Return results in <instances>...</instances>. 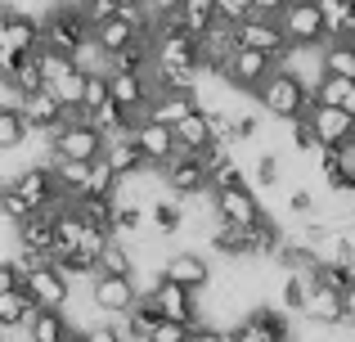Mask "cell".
Returning a JSON list of instances; mask_svg holds the SVG:
<instances>
[{
    "label": "cell",
    "mask_w": 355,
    "mask_h": 342,
    "mask_svg": "<svg viewBox=\"0 0 355 342\" xmlns=\"http://www.w3.org/2000/svg\"><path fill=\"white\" fill-rule=\"evenodd\" d=\"M252 99H257L261 113L275 117V122H297V117H306V108H311V86H306V77H297L293 68L279 63V68L257 86Z\"/></svg>",
    "instance_id": "6da1fadb"
},
{
    "label": "cell",
    "mask_w": 355,
    "mask_h": 342,
    "mask_svg": "<svg viewBox=\"0 0 355 342\" xmlns=\"http://www.w3.org/2000/svg\"><path fill=\"white\" fill-rule=\"evenodd\" d=\"M90 45V23L77 14V9L50 5V14L41 18V50L63 54V59H77L81 50Z\"/></svg>",
    "instance_id": "7a4b0ae2"
},
{
    "label": "cell",
    "mask_w": 355,
    "mask_h": 342,
    "mask_svg": "<svg viewBox=\"0 0 355 342\" xmlns=\"http://www.w3.org/2000/svg\"><path fill=\"white\" fill-rule=\"evenodd\" d=\"M45 158H68V162H95L104 158V135L81 117V122H63L59 131L45 135Z\"/></svg>",
    "instance_id": "3957f363"
},
{
    "label": "cell",
    "mask_w": 355,
    "mask_h": 342,
    "mask_svg": "<svg viewBox=\"0 0 355 342\" xmlns=\"http://www.w3.org/2000/svg\"><path fill=\"white\" fill-rule=\"evenodd\" d=\"M275 68H279V63L270 59V54H257V50H243V45H234V54H230V59L216 68V77L225 81L230 90H239V95H257V86Z\"/></svg>",
    "instance_id": "277c9868"
},
{
    "label": "cell",
    "mask_w": 355,
    "mask_h": 342,
    "mask_svg": "<svg viewBox=\"0 0 355 342\" xmlns=\"http://www.w3.org/2000/svg\"><path fill=\"white\" fill-rule=\"evenodd\" d=\"M279 27H284L293 50H324V45H329V32H324V18H320V9H315V0H293V5L279 14Z\"/></svg>",
    "instance_id": "5b68a950"
},
{
    "label": "cell",
    "mask_w": 355,
    "mask_h": 342,
    "mask_svg": "<svg viewBox=\"0 0 355 342\" xmlns=\"http://www.w3.org/2000/svg\"><path fill=\"white\" fill-rule=\"evenodd\" d=\"M157 176H162V189L171 194V198L189 203V198H211L207 189V167H202L193 153H175L166 167H157Z\"/></svg>",
    "instance_id": "8992f818"
},
{
    "label": "cell",
    "mask_w": 355,
    "mask_h": 342,
    "mask_svg": "<svg viewBox=\"0 0 355 342\" xmlns=\"http://www.w3.org/2000/svg\"><path fill=\"white\" fill-rule=\"evenodd\" d=\"M5 189H9V194H18V198H23L32 212H45L50 203H59V198H63L59 185H54V171L45 167V162H27V167H18V171L5 180Z\"/></svg>",
    "instance_id": "52a82bcc"
},
{
    "label": "cell",
    "mask_w": 355,
    "mask_h": 342,
    "mask_svg": "<svg viewBox=\"0 0 355 342\" xmlns=\"http://www.w3.org/2000/svg\"><path fill=\"white\" fill-rule=\"evenodd\" d=\"M234 41L243 45V50L270 54L275 63H284L288 54H293V45H288V36H284V27H279V18H261V14H252L248 23L234 27Z\"/></svg>",
    "instance_id": "ba28073f"
},
{
    "label": "cell",
    "mask_w": 355,
    "mask_h": 342,
    "mask_svg": "<svg viewBox=\"0 0 355 342\" xmlns=\"http://www.w3.org/2000/svg\"><path fill=\"white\" fill-rule=\"evenodd\" d=\"M86 293H90V307L99 311V320L113 316V325L139 302L135 280H117V275H95V280L86 284Z\"/></svg>",
    "instance_id": "9c48e42d"
},
{
    "label": "cell",
    "mask_w": 355,
    "mask_h": 342,
    "mask_svg": "<svg viewBox=\"0 0 355 342\" xmlns=\"http://www.w3.org/2000/svg\"><path fill=\"white\" fill-rule=\"evenodd\" d=\"M130 144H135L139 149V158L148 162V167H166V162L175 158V135H171V126H162V122H153V117H135V122H130Z\"/></svg>",
    "instance_id": "30bf717a"
},
{
    "label": "cell",
    "mask_w": 355,
    "mask_h": 342,
    "mask_svg": "<svg viewBox=\"0 0 355 342\" xmlns=\"http://www.w3.org/2000/svg\"><path fill=\"white\" fill-rule=\"evenodd\" d=\"M162 275H166L171 284H180V289H189V293H207L216 266H211L207 257L198 253V248H180V253H171V257L162 262Z\"/></svg>",
    "instance_id": "8fae6325"
},
{
    "label": "cell",
    "mask_w": 355,
    "mask_h": 342,
    "mask_svg": "<svg viewBox=\"0 0 355 342\" xmlns=\"http://www.w3.org/2000/svg\"><path fill=\"white\" fill-rule=\"evenodd\" d=\"M153 298V307H157V316L162 320H175V325H202V307H198V293H189V289H180V284H171L162 275L157 280V289L148 293Z\"/></svg>",
    "instance_id": "7c38bea8"
},
{
    "label": "cell",
    "mask_w": 355,
    "mask_h": 342,
    "mask_svg": "<svg viewBox=\"0 0 355 342\" xmlns=\"http://www.w3.org/2000/svg\"><path fill=\"white\" fill-rule=\"evenodd\" d=\"M108 99L126 117H144L148 104H153V81L139 77V72H108Z\"/></svg>",
    "instance_id": "4fadbf2b"
},
{
    "label": "cell",
    "mask_w": 355,
    "mask_h": 342,
    "mask_svg": "<svg viewBox=\"0 0 355 342\" xmlns=\"http://www.w3.org/2000/svg\"><path fill=\"white\" fill-rule=\"evenodd\" d=\"M14 239H18V253L36 257V262H50L54 257V216L50 212H32V216L14 221Z\"/></svg>",
    "instance_id": "5bb4252c"
},
{
    "label": "cell",
    "mask_w": 355,
    "mask_h": 342,
    "mask_svg": "<svg viewBox=\"0 0 355 342\" xmlns=\"http://www.w3.org/2000/svg\"><path fill=\"white\" fill-rule=\"evenodd\" d=\"M211 207H216V221H225V225H257L261 216H266V207H261L257 189L252 185H243V189H230V194H211Z\"/></svg>",
    "instance_id": "9a60e30c"
},
{
    "label": "cell",
    "mask_w": 355,
    "mask_h": 342,
    "mask_svg": "<svg viewBox=\"0 0 355 342\" xmlns=\"http://www.w3.org/2000/svg\"><path fill=\"white\" fill-rule=\"evenodd\" d=\"M18 104V113H23V122H27V131H41V135H50V131H59L63 126V104L50 95V90H32V95H23V99H14Z\"/></svg>",
    "instance_id": "2e32d148"
},
{
    "label": "cell",
    "mask_w": 355,
    "mask_h": 342,
    "mask_svg": "<svg viewBox=\"0 0 355 342\" xmlns=\"http://www.w3.org/2000/svg\"><path fill=\"white\" fill-rule=\"evenodd\" d=\"M302 320L315 325V329H338L342 325V293L306 280V311H302Z\"/></svg>",
    "instance_id": "e0dca14e"
},
{
    "label": "cell",
    "mask_w": 355,
    "mask_h": 342,
    "mask_svg": "<svg viewBox=\"0 0 355 342\" xmlns=\"http://www.w3.org/2000/svg\"><path fill=\"white\" fill-rule=\"evenodd\" d=\"M306 126L315 131L320 144H351V117L342 108H329V104H315L306 108Z\"/></svg>",
    "instance_id": "ac0fdd59"
},
{
    "label": "cell",
    "mask_w": 355,
    "mask_h": 342,
    "mask_svg": "<svg viewBox=\"0 0 355 342\" xmlns=\"http://www.w3.org/2000/svg\"><path fill=\"white\" fill-rule=\"evenodd\" d=\"M0 45H9V50H18V54H36L41 50V18L27 14V9H9Z\"/></svg>",
    "instance_id": "d6986e66"
},
{
    "label": "cell",
    "mask_w": 355,
    "mask_h": 342,
    "mask_svg": "<svg viewBox=\"0 0 355 342\" xmlns=\"http://www.w3.org/2000/svg\"><path fill=\"white\" fill-rule=\"evenodd\" d=\"M189 113H198V95H193V90H157L144 117H153V122H162V126H175Z\"/></svg>",
    "instance_id": "ffe728a7"
},
{
    "label": "cell",
    "mask_w": 355,
    "mask_h": 342,
    "mask_svg": "<svg viewBox=\"0 0 355 342\" xmlns=\"http://www.w3.org/2000/svg\"><path fill=\"white\" fill-rule=\"evenodd\" d=\"M104 162L108 171L117 176V180H130V176H139L148 167L144 158H139V149L130 144V135H117V140H104Z\"/></svg>",
    "instance_id": "44dd1931"
},
{
    "label": "cell",
    "mask_w": 355,
    "mask_h": 342,
    "mask_svg": "<svg viewBox=\"0 0 355 342\" xmlns=\"http://www.w3.org/2000/svg\"><path fill=\"white\" fill-rule=\"evenodd\" d=\"M157 320H162V316H157L153 298H148V293H139V302L126 311V316H121L117 329H121V338H126V342H148V334L157 329Z\"/></svg>",
    "instance_id": "7402d4cb"
},
{
    "label": "cell",
    "mask_w": 355,
    "mask_h": 342,
    "mask_svg": "<svg viewBox=\"0 0 355 342\" xmlns=\"http://www.w3.org/2000/svg\"><path fill=\"white\" fill-rule=\"evenodd\" d=\"M72 334H77V325L63 311H36L27 320V342H68Z\"/></svg>",
    "instance_id": "603a6c76"
},
{
    "label": "cell",
    "mask_w": 355,
    "mask_h": 342,
    "mask_svg": "<svg viewBox=\"0 0 355 342\" xmlns=\"http://www.w3.org/2000/svg\"><path fill=\"white\" fill-rule=\"evenodd\" d=\"M72 212L81 216V225L99 230V234L113 239V212H117V198H95V194H81L72 198Z\"/></svg>",
    "instance_id": "cb8c5ba5"
},
{
    "label": "cell",
    "mask_w": 355,
    "mask_h": 342,
    "mask_svg": "<svg viewBox=\"0 0 355 342\" xmlns=\"http://www.w3.org/2000/svg\"><path fill=\"white\" fill-rule=\"evenodd\" d=\"M311 99L315 104H329V108H342L347 117H355V81H347V77H320L311 86Z\"/></svg>",
    "instance_id": "d4e9b609"
},
{
    "label": "cell",
    "mask_w": 355,
    "mask_h": 342,
    "mask_svg": "<svg viewBox=\"0 0 355 342\" xmlns=\"http://www.w3.org/2000/svg\"><path fill=\"white\" fill-rule=\"evenodd\" d=\"M284 239L288 234L275 225V216L266 212L257 225H248V257H252V262H270V257L279 253V243H284Z\"/></svg>",
    "instance_id": "484cf974"
},
{
    "label": "cell",
    "mask_w": 355,
    "mask_h": 342,
    "mask_svg": "<svg viewBox=\"0 0 355 342\" xmlns=\"http://www.w3.org/2000/svg\"><path fill=\"white\" fill-rule=\"evenodd\" d=\"M95 275H117V280H135V253L121 239H108L95 257Z\"/></svg>",
    "instance_id": "4316f807"
},
{
    "label": "cell",
    "mask_w": 355,
    "mask_h": 342,
    "mask_svg": "<svg viewBox=\"0 0 355 342\" xmlns=\"http://www.w3.org/2000/svg\"><path fill=\"white\" fill-rule=\"evenodd\" d=\"M184 203L180 198H171V194H162V198H153L148 203V230L153 234H180L184 230Z\"/></svg>",
    "instance_id": "83f0119b"
},
{
    "label": "cell",
    "mask_w": 355,
    "mask_h": 342,
    "mask_svg": "<svg viewBox=\"0 0 355 342\" xmlns=\"http://www.w3.org/2000/svg\"><path fill=\"white\" fill-rule=\"evenodd\" d=\"M171 135H175V149L180 153H202L211 144V126H207V113H189L184 122H175L171 126Z\"/></svg>",
    "instance_id": "f1b7e54d"
},
{
    "label": "cell",
    "mask_w": 355,
    "mask_h": 342,
    "mask_svg": "<svg viewBox=\"0 0 355 342\" xmlns=\"http://www.w3.org/2000/svg\"><path fill=\"white\" fill-rule=\"evenodd\" d=\"M45 167L54 171V185H59V194H63V198H81V194H86V176H90V162L45 158Z\"/></svg>",
    "instance_id": "f546056e"
},
{
    "label": "cell",
    "mask_w": 355,
    "mask_h": 342,
    "mask_svg": "<svg viewBox=\"0 0 355 342\" xmlns=\"http://www.w3.org/2000/svg\"><path fill=\"white\" fill-rule=\"evenodd\" d=\"M207 243L216 248L225 262H252V257H248V230H239V225L216 221V225H211V234H207Z\"/></svg>",
    "instance_id": "4dcf8cb0"
},
{
    "label": "cell",
    "mask_w": 355,
    "mask_h": 342,
    "mask_svg": "<svg viewBox=\"0 0 355 342\" xmlns=\"http://www.w3.org/2000/svg\"><path fill=\"white\" fill-rule=\"evenodd\" d=\"M320 72L324 77H347L355 81V41H329L320 50Z\"/></svg>",
    "instance_id": "1f68e13d"
},
{
    "label": "cell",
    "mask_w": 355,
    "mask_h": 342,
    "mask_svg": "<svg viewBox=\"0 0 355 342\" xmlns=\"http://www.w3.org/2000/svg\"><path fill=\"white\" fill-rule=\"evenodd\" d=\"M32 316H36V307H32V298H27L23 289L0 293V334H9V329H27Z\"/></svg>",
    "instance_id": "d6a6232c"
},
{
    "label": "cell",
    "mask_w": 355,
    "mask_h": 342,
    "mask_svg": "<svg viewBox=\"0 0 355 342\" xmlns=\"http://www.w3.org/2000/svg\"><path fill=\"white\" fill-rule=\"evenodd\" d=\"M27 144V122L18 104H0V153H14Z\"/></svg>",
    "instance_id": "836d02e7"
},
{
    "label": "cell",
    "mask_w": 355,
    "mask_h": 342,
    "mask_svg": "<svg viewBox=\"0 0 355 342\" xmlns=\"http://www.w3.org/2000/svg\"><path fill=\"white\" fill-rule=\"evenodd\" d=\"M279 302L275 307L279 311H288L293 320H302V311H306V275H279Z\"/></svg>",
    "instance_id": "e575fe53"
},
{
    "label": "cell",
    "mask_w": 355,
    "mask_h": 342,
    "mask_svg": "<svg viewBox=\"0 0 355 342\" xmlns=\"http://www.w3.org/2000/svg\"><path fill=\"white\" fill-rule=\"evenodd\" d=\"M86 122L95 126L104 140H117V135H126V131H130V122H135V117H126V113H121V108L113 104V99H108V104H104V108H95Z\"/></svg>",
    "instance_id": "d590c367"
},
{
    "label": "cell",
    "mask_w": 355,
    "mask_h": 342,
    "mask_svg": "<svg viewBox=\"0 0 355 342\" xmlns=\"http://www.w3.org/2000/svg\"><path fill=\"white\" fill-rule=\"evenodd\" d=\"M248 185V171H243V162H220L216 171H207V189L211 194H230V189H243Z\"/></svg>",
    "instance_id": "8d00e7d4"
},
{
    "label": "cell",
    "mask_w": 355,
    "mask_h": 342,
    "mask_svg": "<svg viewBox=\"0 0 355 342\" xmlns=\"http://www.w3.org/2000/svg\"><path fill=\"white\" fill-rule=\"evenodd\" d=\"M279 176H284V162H279L275 153H261L257 167H252V180H248V185H257V189H275Z\"/></svg>",
    "instance_id": "74e56055"
},
{
    "label": "cell",
    "mask_w": 355,
    "mask_h": 342,
    "mask_svg": "<svg viewBox=\"0 0 355 342\" xmlns=\"http://www.w3.org/2000/svg\"><path fill=\"white\" fill-rule=\"evenodd\" d=\"M216 5V23H225V27H239V23H248L257 9H252V0H211Z\"/></svg>",
    "instance_id": "f35d334b"
},
{
    "label": "cell",
    "mask_w": 355,
    "mask_h": 342,
    "mask_svg": "<svg viewBox=\"0 0 355 342\" xmlns=\"http://www.w3.org/2000/svg\"><path fill=\"white\" fill-rule=\"evenodd\" d=\"M117 14H121L117 0H86V5H81V18H86L90 27H99L104 18H117Z\"/></svg>",
    "instance_id": "ab89813d"
},
{
    "label": "cell",
    "mask_w": 355,
    "mask_h": 342,
    "mask_svg": "<svg viewBox=\"0 0 355 342\" xmlns=\"http://www.w3.org/2000/svg\"><path fill=\"white\" fill-rule=\"evenodd\" d=\"M257 131H261V117H257V113H243V108H234V140H230V144H248V140H257Z\"/></svg>",
    "instance_id": "60d3db41"
},
{
    "label": "cell",
    "mask_w": 355,
    "mask_h": 342,
    "mask_svg": "<svg viewBox=\"0 0 355 342\" xmlns=\"http://www.w3.org/2000/svg\"><path fill=\"white\" fill-rule=\"evenodd\" d=\"M288 212H293L297 221H306V216L320 212V198H315L311 189H293V194H288Z\"/></svg>",
    "instance_id": "b9f144b4"
},
{
    "label": "cell",
    "mask_w": 355,
    "mask_h": 342,
    "mask_svg": "<svg viewBox=\"0 0 355 342\" xmlns=\"http://www.w3.org/2000/svg\"><path fill=\"white\" fill-rule=\"evenodd\" d=\"M81 342H126V338H121V329L113 320H95V325L81 329Z\"/></svg>",
    "instance_id": "7bdbcfd3"
},
{
    "label": "cell",
    "mask_w": 355,
    "mask_h": 342,
    "mask_svg": "<svg viewBox=\"0 0 355 342\" xmlns=\"http://www.w3.org/2000/svg\"><path fill=\"white\" fill-rule=\"evenodd\" d=\"M288 126H293V149L297 153H315L320 149V140H315V131L306 126V117H297V122H288Z\"/></svg>",
    "instance_id": "ee69618b"
},
{
    "label": "cell",
    "mask_w": 355,
    "mask_h": 342,
    "mask_svg": "<svg viewBox=\"0 0 355 342\" xmlns=\"http://www.w3.org/2000/svg\"><path fill=\"white\" fill-rule=\"evenodd\" d=\"M189 338V325H175V320H157V329L148 334V342H184Z\"/></svg>",
    "instance_id": "f6af8a7d"
},
{
    "label": "cell",
    "mask_w": 355,
    "mask_h": 342,
    "mask_svg": "<svg viewBox=\"0 0 355 342\" xmlns=\"http://www.w3.org/2000/svg\"><path fill=\"white\" fill-rule=\"evenodd\" d=\"M184 342H230V334H225V329H216V325H193Z\"/></svg>",
    "instance_id": "bcb514c9"
},
{
    "label": "cell",
    "mask_w": 355,
    "mask_h": 342,
    "mask_svg": "<svg viewBox=\"0 0 355 342\" xmlns=\"http://www.w3.org/2000/svg\"><path fill=\"white\" fill-rule=\"evenodd\" d=\"M342 325L347 329H355V280L342 289Z\"/></svg>",
    "instance_id": "7dc6e473"
},
{
    "label": "cell",
    "mask_w": 355,
    "mask_h": 342,
    "mask_svg": "<svg viewBox=\"0 0 355 342\" xmlns=\"http://www.w3.org/2000/svg\"><path fill=\"white\" fill-rule=\"evenodd\" d=\"M288 5H293V0H252V9H257L261 18H279Z\"/></svg>",
    "instance_id": "c3c4849f"
},
{
    "label": "cell",
    "mask_w": 355,
    "mask_h": 342,
    "mask_svg": "<svg viewBox=\"0 0 355 342\" xmlns=\"http://www.w3.org/2000/svg\"><path fill=\"white\" fill-rule=\"evenodd\" d=\"M18 280H23V275H18V266L14 262H0V293L18 289Z\"/></svg>",
    "instance_id": "681fc988"
},
{
    "label": "cell",
    "mask_w": 355,
    "mask_h": 342,
    "mask_svg": "<svg viewBox=\"0 0 355 342\" xmlns=\"http://www.w3.org/2000/svg\"><path fill=\"white\" fill-rule=\"evenodd\" d=\"M351 140H355V117H351Z\"/></svg>",
    "instance_id": "f907efd6"
},
{
    "label": "cell",
    "mask_w": 355,
    "mask_h": 342,
    "mask_svg": "<svg viewBox=\"0 0 355 342\" xmlns=\"http://www.w3.org/2000/svg\"><path fill=\"white\" fill-rule=\"evenodd\" d=\"M50 5H59V0H50Z\"/></svg>",
    "instance_id": "816d5d0a"
},
{
    "label": "cell",
    "mask_w": 355,
    "mask_h": 342,
    "mask_svg": "<svg viewBox=\"0 0 355 342\" xmlns=\"http://www.w3.org/2000/svg\"><path fill=\"white\" fill-rule=\"evenodd\" d=\"M0 342H5V334H0Z\"/></svg>",
    "instance_id": "f5cc1de1"
}]
</instances>
